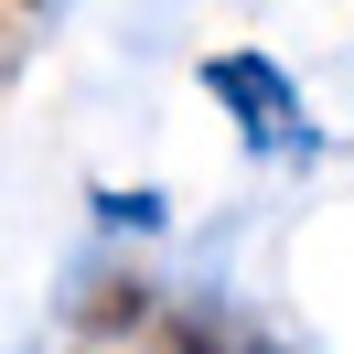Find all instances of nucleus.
I'll list each match as a JSON object with an SVG mask.
<instances>
[{
    "label": "nucleus",
    "mask_w": 354,
    "mask_h": 354,
    "mask_svg": "<svg viewBox=\"0 0 354 354\" xmlns=\"http://www.w3.org/2000/svg\"><path fill=\"white\" fill-rule=\"evenodd\" d=\"M204 97H225V108L247 118V140L279 161H311L322 151V129H311V108L290 97V75L268 65V54H204Z\"/></svg>",
    "instance_id": "f257e3e1"
},
{
    "label": "nucleus",
    "mask_w": 354,
    "mask_h": 354,
    "mask_svg": "<svg viewBox=\"0 0 354 354\" xmlns=\"http://www.w3.org/2000/svg\"><path fill=\"white\" fill-rule=\"evenodd\" d=\"M97 225H161V194L140 183V194H97Z\"/></svg>",
    "instance_id": "f03ea898"
},
{
    "label": "nucleus",
    "mask_w": 354,
    "mask_h": 354,
    "mask_svg": "<svg viewBox=\"0 0 354 354\" xmlns=\"http://www.w3.org/2000/svg\"><path fill=\"white\" fill-rule=\"evenodd\" d=\"M140 311H151V290H97L86 322H140Z\"/></svg>",
    "instance_id": "7ed1b4c3"
}]
</instances>
